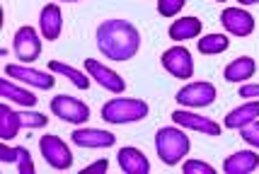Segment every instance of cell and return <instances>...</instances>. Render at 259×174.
<instances>
[{"mask_svg":"<svg viewBox=\"0 0 259 174\" xmlns=\"http://www.w3.org/2000/svg\"><path fill=\"white\" fill-rule=\"evenodd\" d=\"M0 97H5L8 102L24 106V109H32L36 104V94L29 92L27 87H20L17 82H12V78H0Z\"/></svg>","mask_w":259,"mask_h":174,"instance_id":"20","label":"cell"},{"mask_svg":"<svg viewBox=\"0 0 259 174\" xmlns=\"http://www.w3.org/2000/svg\"><path fill=\"white\" fill-rule=\"evenodd\" d=\"M20 128H22V121H20V111H12L10 106L0 104V140H12L17 138V133H20Z\"/></svg>","mask_w":259,"mask_h":174,"instance_id":"21","label":"cell"},{"mask_svg":"<svg viewBox=\"0 0 259 174\" xmlns=\"http://www.w3.org/2000/svg\"><path fill=\"white\" fill-rule=\"evenodd\" d=\"M240 136H242V140H245L247 145H252V148H257L259 150V119L240 128Z\"/></svg>","mask_w":259,"mask_h":174,"instance_id":"28","label":"cell"},{"mask_svg":"<svg viewBox=\"0 0 259 174\" xmlns=\"http://www.w3.org/2000/svg\"><path fill=\"white\" fill-rule=\"evenodd\" d=\"M254 73H257V63H254V58L252 56H240L235 61H230L223 70V78L228 82H233V85H240V82H247L249 78H254Z\"/></svg>","mask_w":259,"mask_h":174,"instance_id":"19","label":"cell"},{"mask_svg":"<svg viewBox=\"0 0 259 174\" xmlns=\"http://www.w3.org/2000/svg\"><path fill=\"white\" fill-rule=\"evenodd\" d=\"M201 29H203V24L199 17H180V20H175V22L169 24L167 34L175 44H184L189 39L201 36Z\"/></svg>","mask_w":259,"mask_h":174,"instance_id":"18","label":"cell"},{"mask_svg":"<svg viewBox=\"0 0 259 174\" xmlns=\"http://www.w3.org/2000/svg\"><path fill=\"white\" fill-rule=\"evenodd\" d=\"M259 167V155L254 150H237L223 160L226 174H249Z\"/></svg>","mask_w":259,"mask_h":174,"instance_id":"17","label":"cell"},{"mask_svg":"<svg viewBox=\"0 0 259 174\" xmlns=\"http://www.w3.org/2000/svg\"><path fill=\"white\" fill-rule=\"evenodd\" d=\"M17 172L20 174H34V160H32V152L29 148L24 145H17Z\"/></svg>","mask_w":259,"mask_h":174,"instance_id":"25","label":"cell"},{"mask_svg":"<svg viewBox=\"0 0 259 174\" xmlns=\"http://www.w3.org/2000/svg\"><path fill=\"white\" fill-rule=\"evenodd\" d=\"M70 140L82 148V150H102V148H114L116 136L112 131H102V128H75L70 133Z\"/></svg>","mask_w":259,"mask_h":174,"instance_id":"12","label":"cell"},{"mask_svg":"<svg viewBox=\"0 0 259 174\" xmlns=\"http://www.w3.org/2000/svg\"><path fill=\"white\" fill-rule=\"evenodd\" d=\"M51 114L58 116L61 121L66 124H75L82 126L88 119H90V106L85 104L78 97H70V94H56L51 99Z\"/></svg>","mask_w":259,"mask_h":174,"instance_id":"5","label":"cell"},{"mask_svg":"<svg viewBox=\"0 0 259 174\" xmlns=\"http://www.w3.org/2000/svg\"><path fill=\"white\" fill-rule=\"evenodd\" d=\"M189 150H192V140L184 133V128H180L177 124L162 126L155 133V152H158L162 164H167V167L180 164L189 155Z\"/></svg>","mask_w":259,"mask_h":174,"instance_id":"2","label":"cell"},{"mask_svg":"<svg viewBox=\"0 0 259 174\" xmlns=\"http://www.w3.org/2000/svg\"><path fill=\"white\" fill-rule=\"evenodd\" d=\"M39 152L44 157V162L51 167V169H58V172H66L73 167V152L58 136H41L39 138Z\"/></svg>","mask_w":259,"mask_h":174,"instance_id":"4","label":"cell"},{"mask_svg":"<svg viewBox=\"0 0 259 174\" xmlns=\"http://www.w3.org/2000/svg\"><path fill=\"white\" fill-rule=\"evenodd\" d=\"M12 51L20 58V63H27V66L34 63L41 56V32H36L29 24L20 27L12 36Z\"/></svg>","mask_w":259,"mask_h":174,"instance_id":"6","label":"cell"},{"mask_svg":"<svg viewBox=\"0 0 259 174\" xmlns=\"http://www.w3.org/2000/svg\"><path fill=\"white\" fill-rule=\"evenodd\" d=\"M160 63L162 68L167 70L172 78H180V80H189L194 75V58L192 51L184 46V44H177V46H169L167 51H162L160 56Z\"/></svg>","mask_w":259,"mask_h":174,"instance_id":"7","label":"cell"},{"mask_svg":"<svg viewBox=\"0 0 259 174\" xmlns=\"http://www.w3.org/2000/svg\"><path fill=\"white\" fill-rule=\"evenodd\" d=\"M116 162L126 174H148L150 172V160H148L143 150H138L134 145H126L116 152Z\"/></svg>","mask_w":259,"mask_h":174,"instance_id":"15","label":"cell"},{"mask_svg":"<svg viewBox=\"0 0 259 174\" xmlns=\"http://www.w3.org/2000/svg\"><path fill=\"white\" fill-rule=\"evenodd\" d=\"M0 162L3 164L17 162V148H8L5 140H3V145H0Z\"/></svg>","mask_w":259,"mask_h":174,"instance_id":"29","label":"cell"},{"mask_svg":"<svg viewBox=\"0 0 259 174\" xmlns=\"http://www.w3.org/2000/svg\"><path fill=\"white\" fill-rule=\"evenodd\" d=\"M85 70H88V75H90L92 80L97 82L100 87H104L107 92L112 94H124L126 90V80L116 73L114 68L109 66H104L100 61H95V58H85Z\"/></svg>","mask_w":259,"mask_h":174,"instance_id":"10","label":"cell"},{"mask_svg":"<svg viewBox=\"0 0 259 174\" xmlns=\"http://www.w3.org/2000/svg\"><path fill=\"white\" fill-rule=\"evenodd\" d=\"M172 121L180 128H189V131L201 133V136H221V124L218 121L196 114V111H189L184 106H180L177 111H172Z\"/></svg>","mask_w":259,"mask_h":174,"instance_id":"11","label":"cell"},{"mask_svg":"<svg viewBox=\"0 0 259 174\" xmlns=\"http://www.w3.org/2000/svg\"><path fill=\"white\" fill-rule=\"evenodd\" d=\"M61 3H80V0H61Z\"/></svg>","mask_w":259,"mask_h":174,"instance_id":"33","label":"cell"},{"mask_svg":"<svg viewBox=\"0 0 259 174\" xmlns=\"http://www.w3.org/2000/svg\"><path fill=\"white\" fill-rule=\"evenodd\" d=\"M39 32L46 41H56L61 39V32H63V12L58 8V3H49L41 8V15H39Z\"/></svg>","mask_w":259,"mask_h":174,"instance_id":"14","label":"cell"},{"mask_svg":"<svg viewBox=\"0 0 259 174\" xmlns=\"http://www.w3.org/2000/svg\"><path fill=\"white\" fill-rule=\"evenodd\" d=\"M182 172L184 174H215L213 164L203 162V160H187L182 164Z\"/></svg>","mask_w":259,"mask_h":174,"instance_id":"27","label":"cell"},{"mask_svg":"<svg viewBox=\"0 0 259 174\" xmlns=\"http://www.w3.org/2000/svg\"><path fill=\"white\" fill-rule=\"evenodd\" d=\"M259 0H240V5H242V8H245V5H257Z\"/></svg>","mask_w":259,"mask_h":174,"instance_id":"32","label":"cell"},{"mask_svg":"<svg viewBox=\"0 0 259 174\" xmlns=\"http://www.w3.org/2000/svg\"><path fill=\"white\" fill-rule=\"evenodd\" d=\"M240 97H245V99H259V85H242L240 87Z\"/></svg>","mask_w":259,"mask_h":174,"instance_id":"30","label":"cell"},{"mask_svg":"<svg viewBox=\"0 0 259 174\" xmlns=\"http://www.w3.org/2000/svg\"><path fill=\"white\" fill-rule=\"evenodd\" d=\"M196 46H199V53H201V56H218V53L228 51L230 39H228V34H218V32H213V34H203Z\"/></svg>","mask_w":259,"mask_h":174,"instance_id":"23","label":"cell"},{"mask_svg":"<svg viewBox=\"0 0 259 174\" xmlns=\"http://www.w3.org/2000/svg\"><path fill=\"white\" fill-rule=\"evenodd\" d=\"M218 3H226V0H218Z\"/></svg>","mask_w":259,"mask_h":174,"instance_id":"34","label":"cell"},{"mask_svg":"<svg viewBox=\"0 0 259 174\" xmlns=\"http://www.w3.org/2000/svg\"><path fill=\"white\" fill-rule=\"evenodd\" d=\"M148 111H150V106L143 99H134V97H114V99L102 104V119L107 124H114V126L143 121Z\"/></svg>","mask_w":259,"mask_h":174,"instance_id":"3","label":"cell"},{"mask_svg":"<svg viewBox=\"0 0 259 174\" xmlns=\"http://www.w3.org/2000/svg\"><path fill=\"white\" fill-rule=\"evenodd\" d=\"M20 121H22V128H44L49 124V116L41 114V111H20Z\"/></svg>","mask_w":259,"mask_h":174,"instance_id":"24","label":"cell"},{"mask_svg":"<svg viewBox=\"0 0 259 174\" xmlns=\"http://www.w3.org/2000/svg\"><path fill=\"white\" fill-rule=\"evenodd\" d=\"M221 24L226 27L228 34L233 36H249L254 32V15L247 12L242 5H237V8H226V10L221 12Z\"/></svg>","mask_w":259,"mask_h":174,"instance_id":"13","label":"cell"},{"mask_svg":"<svg viewBox=\"0 0 259 174\" xmlns=\"http://www.w3.org/2000/svg\"><path fill=\"white\" fill-rule=\"evenodd\" d=\"M5 75L12 80L22 82L27 87H36V90H51L56 85V78L51 75V70H36L27 63H8L5 66Z\"/></svg>","mask_w":259,"mask_h":174,"instance_id":"9","label":"cell"},{"mask_svg":"<svg viewBox=\"0 0 259 174\" xmlns=\"http://www.w3.org/2000/svg\"><path fill=\"white\" fill-rule=\"evenodd\" d=\"M49 70H51L54 75H63V78H68L78 90H88L90 82H92L90 75H85L82 70L73 68V66H66V63H61V61H51V63H49Z\"/></svg>","mask_w":259,"mask_h":174,"instance_id":"22","label":"cell"},{"mask_svg":"<svg viewBox=\"0 0 259 174\" xmlns=\"http://www.w3.org/2000/svg\"><path fill=\"white\" fill-rule=\"evenodd\" d=\"M215 85L211 82H189L184 85L180 92H177V104L184 106V109H203V106H211L215 102Z\"/></svg>","mask_w":259,"mask_h":174,"instance_id":"8","label":"cell"},{"mask_svg":"<svg viewBox=\"0 0 259 174\" xmlns=\"http://www.w3.org/2000/svg\"><path fill=\"white\" fill-rule=\"evenodd\" d=\"M95 39H97V48L102 56L109 61H119V63L131 61L141 48V32L136 29V24H131L128 20H119V17L104 20L97 27Z\"/></svg>","mask_w":259,"mask_h":174,"instance_id":"1","label":"cell"},{"mask_svg":"<svg viewBox=\"0 0 259 174\" xmlns=\"http://www.w3.org/2000/svg\"><path fill=\"white\" fill-rule=\"evenodd\" d=\"M184 5H187V0H158V12L169 20V17H177Z\"/></svg>","mask_w":259,"mask_h":174,"instance_id":"26","label":"cell"},{"mask_svg":"<svg viewBox=\"0 0 259 174\" xmlns=\"http://www.w3.org/2000/svg\"><path fill=\"white\" fill-rule=\"evenodd\" d=\"M257 119H259V99H247L245 104H240L228 111L223 126L230 128V131H240L242 126H247V124L257 121Z\"/></svg>","mask_w":259,"mask_h":174,"instance_id":"16","label":"cell"},{"mask_svg":"<svg viewBox=\"0 0 259 174\" xmlns=\"http://www.w3.org/2000/svg\"><path fill=\"white\" fill-rule=\"evenodd\" d=\"M109 169V162H107V157H102V160H95L92 164H88L82 172H107Z\"/></svg>","mask_w":259,"mask_h":174,"instance_id":"31","label":"cell"}]
</instances>
